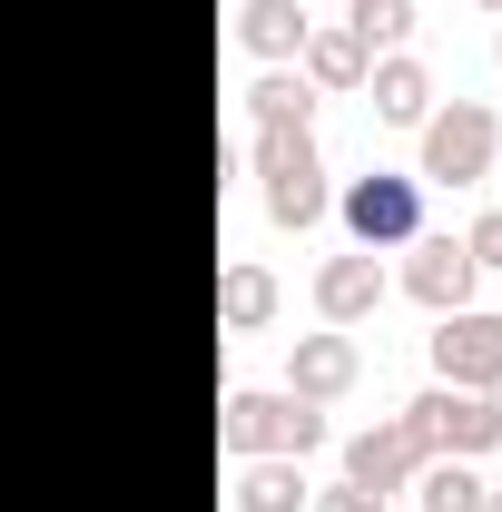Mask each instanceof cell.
I'll return each instance as SVG.
<instances>
[{
    "mask_svg": "<svg viewBox=\"0 0 502 512\" xmlns=\"http://www.w3.org/2000/svg\"><path fill=\"white\" fill-rule=\"evenodd\" d=\"M256 178H266V217L276 227H325L335 217V188H325V148H315V128H256L247 138Z\"/></svg>",
    "mask_w": 502,
    "mask_h": 512,
    "instance_id": "1",
    "label": "cell"
},
{
    "mask_svg": "<svg viewBox=\"0 0 502 512\" xmlns=\"http://www.w3.org/2000/svg\"><path fill=\"white\" fill-rule=\"evenodd\" d=\"M502 158V119L483 99H434V119L414 128V178L424 188H483Z\"/></svg>",
    "mask_w": 502,
    "mask_h": 512,
    "instance_id": "2",
    "label": "cell"
},
{
    "mask_svg": "<svg viewBox=\"0 0 502 512\" xmlns=\"http://www.w3.org/2000/svg\"><path fill=\"white\" fill-rule=\"evenodd\" d=\"M325 444V414H315L306 394H256V384H227V404H217V453L227 463H256V453H306Z\"/></svg>",
    "mask_w": 502,
    "mask_h": 512,
    "instance_id": "3",
    "label": "cell"
},
{
    "mask_svg": "<svg viewBox=\"0 0 502 512\" xmlns=\"http://www.w3.org/2000/svg\"><path fill=\"white\" fill-rule=\"evenodd\" d=\"M335 217H345V237L365 256L414 247V237H424V178H414V168H365V178L335 188Z\"/></svg>",
    "mask_w": 502,
    "mask_h": 512,
    "instance_id": "4",
    "label": "cell"
},
{
    "mask_svg": "<svg viewBox=\"0 0 502 512\" xmlns=\"http://www.w3.org/2000/svg\"><path fill=\"white\" fill-rule=\"evenodd\" d=\"M404 424H414L424 453H463V463H483V453L502 444V404L493 394H463V384H424V394L404 404Z\"/></svg>",
    "mask_w": 502,
    "mask_h": 512,
    "instance_id": "5",
    "label": "cell"
},
{
    "mask_svg": "<svg viewBox=\"0 0 502 512\" xmlns=\"http://www.w3.org/2000/svg\"><path fill=\"white\" fill-rule=\"evenodd\" d=\"M434 384L502 394V306H453V316H434Z\"/></svg>",
    "mask_w": 502,
    "mask_h": 512,
    "instance_id": "6",
    "label": "cell"
},
{
    "mask_svg": "<svg viewBox=\"0 0 502 512\" xmlns=\"http://www.w3.org/2000/svg\"><path fill=\"white\" fill-rule=\"evenodd\" d=\"M473 276H483V266L463 256V237L424 227V237L404 247V276H394V286H404V296H414L424 316H453V306H473Z\"/></svg>",
    "mask_w": 502,
    "mask_h": 512,
    "instance_id": "7",
    "label": "cell"
},
{
    "mask_svg": "<svg viewBox=\"0 0 502 512\" xmlns=\"http://www.w3.org/2000/svg\"><path fill=\"white\" fill-rule=\"evenodd\" d=\"M434 453L414 444V424L394 414V424H365L355 444H345V483L355 493H375V503H394V493H414V473H424Z\"/></svg>",
    "mask_w": 502,
    "mask_h": 512,
    "instance_id": "8",
    "label": "cell"
},
{
    "mask_svg": "<svg viewBox=\"0 0 502 512\" xmlns=\"http://www.w3.org/2000/svg\"><path fill=\"white\" fill-rule=\"evenodd\" d=\"M384 296H394V276H384V256H365V247H345V256L315 266V316L345 325V335H355L365 316H384Z\"/></svg>",
    "mask_w": 502,
    "mask_h": 512,
    "instance_id": "9",
    "label": "cell"
},
{
    "mask_svg": "<svg viewBox=\"0 0 502 512\" xmlns=\"http://www.w3.org/2000/svg\"><path fill=\"white\" fill-rule=\"evenodd\" d=\"M355 375H365V345H355L345 325H325V335H296V345H286V394H306V404L355 394Z\"/></svg>",
    "mask_w": 502,
    "mask_h": 512,
    "instance_id": "10",
    "label": "cell"
},
{
    "mask_svg": "<svg viewBox=\"0 0 502 512\" xmlns=\"http://www.w3.org/2000/svg\"><path fill=\"white\" fill-rule=\"evenodd\" d=\"M434 99H443V89H434V69L414 60V50H384V60L365 69V109H375L384 128H424Z\"/></svg>",
    "mask_w": 502,
    "mask_h": 512,
    "instance_id": "11",
    "label": "cell"
},
{
    "mask_svg": "<svg viewBox=\"0 0 502 512\" xmlns=\"http://www.w3.org/2000/svg\"><path fill=\"white\" fill-rule=\"evenodd\" d=\"M306 10L296 0H237V40H247L256 69H296V50H306Z\"/></svg>",
    "mask_w": 502,
    "mask_h": 512,
    "instance_id": "12",
    "label": "cell"
},
{
    "mask_svg": "<svg viewBox=\"0 0 502 512\" xmlns=\"http://www.w3.org/2000/svg\"><path fill=\"white\" fill-rule=\"evenodd\" d=\"M296 69L315 79V99H335V89H365V69H375V50L345 30V20H315L306 50H296Z\"/></svg>",
    "mask_w": 502,
    "mask_h": 512,
    "instance_id": "13",
    "label": "cell"
},
{
    "mask_svg": "<svg viewBox=\"0 0 502 512\" xmlns=\"http://www.w3.org/2000/svg\"><path fill=\"white\" fill-rule=\"evenodd\" d=\"M276 266H256V256H237V266H217V325L227 335H256V325H276Z\"/></svg>",
    "mask_w": 502,
    "mask_h": 512,
    "instance_id": "14",
    "label": "cell"
},
{
    "mask_svg": "<svg viewBox=\"0 0 502 512\" xmlns=\"http://www.w3.org/2000/svg\"><path fill=\"white\" fill-rule=\"evenodd\" d=\"M315 483L296 453H256V463H237V512H306Z\"/></svg>",
    "mask_w": 502,
    "mask_h": 512,
    "instance_id": "15",
    "label": "cell"
},
{
    "mask_svg": "<svg viewBox=\"0 0 502 512\" xmlns=\"http://www.w3.org/2000/svg\"><path fill=\"white\" fill-rule=\"evenodd\" d=\"M247 119L256 128H315V79L306 69H256L247 79Z\"/></svg>",
    "mask_w": 502,
    "mask_h": 512,
    "instance_id": "16",
    "label": "cell"
},
{
    "mask_svg": "<svg viewBox=\"0 0 502 512\" xmlns=\"http://www.w3.org/2000/svg\"><path fill=\"white\" fill-rule=\"evenodd\" d=\"M414 512H483V473H473L463 453H434V463L414 473Z\"/></svg>",
    "mask_w": 502,
    "mask_h": 512,
    "instance_id": "17",
    "label": "cell"
},
{
    "mask_svg": "<svg viewBox=\"0 0 502 512\" xmlns=\"http://www.w3.org/2000/svg\"><path fill=\"white\" fill-rule=\"evenodd\" d=\"M414 20H424V10H414V0H345V30H355V40H365V50H404V40H414Z\"/></svg>",
    "mask_w": 502,
    "mask_h": 512,
    "instance_id": "18",
    "label": "cell"
},
{
    "mask_svg": "<svg viewBox=\"0 0 502 512\" xmlns=\"http://www.w3.org/2000/svg\"><path fill=\"white\" fill-rule=\"evenodd\" d=\"M463 256H473L483 276H493V266H502V207H483V217L463 227Z\"/></svg>",
    "mask_w": 502,
    "mask_h": 512,
    "instance_id": "19",
    "label": "cell"
},
{
    "mask_svg": "<svg viewBox=\"0 0 502 512\" xmlns=\"http://www.w3.org/2000/svg\"><path fill=\"white\" fill-rule=\"evenodd\" d=\"M306 512H384V503H375V493H355V483H325Z\"/></svg>",
    "mask_w": 502,
    "mask_h": 512,
    "instance_id": "20",
    "label": "cell"
},
{
    "mask_svg": "<svg viewBox=\"0 0 502 512\" xmlns=\"http://www.w3.org/2000/svg\"><path fill=\"white\" fill-rule=\"evenodd\" d=\"M483 512H502V483H483Z\"/></svg>",
    "mask_w": 502,
    "mask_h": 512,
    "instance_id": "21",
    "label": "cell"
},
{
    "mask_svg": "<svg viewBox=\"0 0 502 512\" xmlns=\"http://www.w3.org/2000/svg\"><path fill=\"white\" fill-rule=\"evenodd\" d=\"M493 60H502V30H493Z\"/></svg>",
    "mask_w": 502,
    "mask_h": 512,
    "instance_id": "22",
    "label": "cell"
},
{
    "mask_svg": "<svg viewBox=\"0 0 502 512\" xmlns=\"http://www.w3.org/2000/svg\"><path fill=\"white\" fill-rule=\"evenodd\" d=\"M483 10H502V0H483Z\"/></svg>",
    "mask_w": 502,
    "mask_h": 512,
    "instance_id": "23",
    "label": "cell"
},
{
    "mask_svg": "<svg viewBox=\"0 0 502 512\" xmlns=\"http://www.w3.org/2000/svg\"><path fill=\"white\" fill-rule=\"evenodd\" d=\"M384 512H394V503H384ZM404 512H414V503H404Z\"/></svg>",
    "mask_w": 502,
    "mask_h": 512,
    "instance_id": "24",
    "label": "cell"
}]
</instances>
